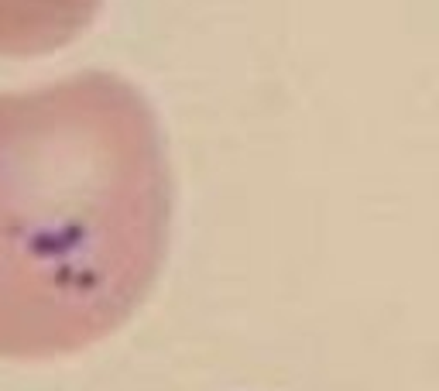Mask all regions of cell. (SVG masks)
I'll use <instances>...</instances> for the list:
<instances>
[{
	"label": "cell",
	"instance_id": "1",
	"mask_svg": "<svg viewBox=\"0 0 439 391\" xmlns=\"http://www.w3.org/2000/svg\"><path fill=\"white\" fill-rule=\"evenodd\" d=\"M172 172L148 96L89 69L0 93V360L124 330L168 254Z\"/></svg>",
	"mask_w": 439,
	"mask_h": 391
},
{
	"label": "cell",
	"instance_id": "2",
	"mask_svg": "<svg viewBox=\"0 0 439 391\" xmlns=\"http://www.w3.org/2000/svg\"><path fill=\"white\" fill-rule=\"evenodd\" d=\"M103 0H0V59H38L80 38Z\"/></svg>",
	"mask_w": 439,
	"mask_h": 391
}]
</instances>
